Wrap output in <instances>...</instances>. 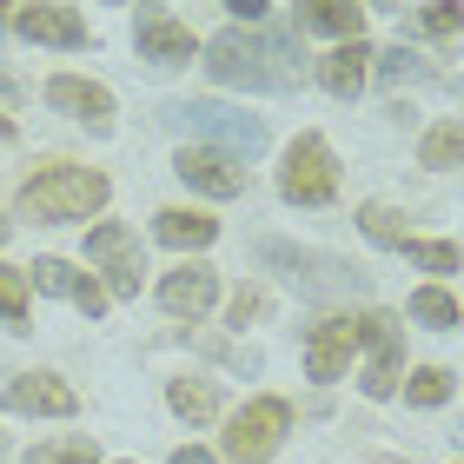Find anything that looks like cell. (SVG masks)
<instances>
[{"mask_svg":"<svg viewBox=\"0 0 464 464\" xmlns=\"http://www.w3.org/2000/svg\"><path fill=\"white\" fill-rule=\"evenodd\" d=\"M20 206H27L34 219H87L107 206V173H93V166H40V173H27V186H20Z\"/></svg>","mask_w":464,"mask_h":464,"instance_id":"6da1fadb","label":"cell"},{"mask_svg":"<svg viewBox=\"0 0 464 464\" xmlns=\"http://www.w3.org/2000/svg\"><path fill=\"white\" fill-rule=\"evenodd\" d=\"M285 47L279 40H252V34H219L213 47H206V73L219 80V87H252V93H279L292 87L285 67H272Z\"/></svg>","mask_w":464,"mask_h":464,"instance_id":"7a4b0ae2","label":"cell"},{"mask_svg":"<svg viewBox=\"0 0 464 464\" xmlns=\"http://www.w3.org/2000/svg\"><path fill=\"white\" fill-rule=\"evenodd\" d=\"M279 193L292 206H325L339 193V166H332V146L319 133H299L285 146V166H279Z\"/></svg>","mask_w":464,"mask_h":464,"instance_id":"3957f363","label":"cell"},{"mask_svg":"<svg viewBox=\"0 0 464 464\" xmlns=\"http://www.w3.org/2000/svg\"><path fill=\"white\" fill-rule=\"evenodd\" d=\"M285 425H292L285 398H252V405L226 425V458H232V464H266L272 451H279Z\"/></svg>","mask_w":464,"mask_h":464,"instance_id":"277c9868","label":"cell"},{"mask_svg":"<svg viewBox=\"0 0 464 464\" xmlns=\"http://www.w3.org/2000/svg\"><path fill=\"white\" fill-rule=\"evenodd\" d=\"M358 339L372 345V372H365V398H392L405 385V325L392 312H365L358 319Z\"/></svg>","mask_w":464,"mask_h":464,"instance_id":"5b68a950","label":"cell"},{"mask_svg":"<svg viewBox=\"0 0 464 464\" xmlns=\"http://www.w3.org/2000/svg\"><path fill=\"white\" fill-rule=\"evenodd\" d=\"M173 173L193 186V193H206V199H239L246 193V160L226 153V146H179Z\"/></svg>","mask_w":464,"mask_h":464,"instance_id":"8992f818","label":"cell"},{"mask_svg":"<svg viewBox=\"0 0 464 464\" xmlns=\"http://www.w3.org/2000/svg\"><path fill=\"white\" fill-rule=\"evenodd\" d=\"M87 259L107 272V285L120 292V299H126V292H140V246H133V232H126L120 219L87 232Z\"/></svg>","mask_w":464,"mask_h":464,"instance_id":"52a82bcc","label":"cell"},{"mask_svg":"<svg viewBox=\"0 0 464 464\" xmlns=\"http://www.w3.org/2000/svg\"><path fill=\"white\" fill-rule=\"evenodd\" d=\"M352 345H358V319L332 312V319H319V325L305 332V372L319 378V385L345 378V365H352Z\"/></svg>","mask_w":464,"mask_h":464,"instance_id":"ba28073f","label":"cell"},{"mask_svg":"<svg viewBox=\"0 0 464 464\" xmlns=\"http://www.w3.org/2000/svg\"><path fill=\"white\" fill-rule=\"evenodd\" d=\"M27 285L53 292V299H73L80 312H87V319H100V312H107V285H100L93 272L67 266V259H34V266H27Z\"/></svg>","mask_w":464,"mask_h":464,"instance_id":"9c48e42d","label":"cell"},{"mask_svg":"<svg viewBox=\"0 0 464 464\" xmlns=\"http://www.w3.org/2000/svg\"><path fill=\"white\" fill-rule=\"evenodd\" d=\"M213 299H219V272L213 266H179V272L160 279V305L173 312V319H206Z\"/></svg>","mask_w":464,"mask_h":464,"instance_id":"30bf717a","label":"cell"},{"mask_svg":"<svg viewBox=\"0 0 464 464\" xmlns=\"http://www.w3.org/2000/svg\"><path fill=\"white\" fill-rule=\"evenodd\" d=\"M7 405L27 411V418H73L80 398H73V385H60L53 372H20L7 385Z\"/></svg>","mask_w":464,"mask_h":464,"instance_id":"8fae6325","label":"cell"},{"mask_svg":"<svg viewBox=\"0 0 464 464\" xmlns=\"http://www.w3.org/2000/svg\"><path fill=\"white\" fill-rule=\"evenodd\" d=\"M140 53L153 67H186L193 60V27H179L166 7H140Z\"/></svg>","mask_w":464,"mask_h":464,"instance_id":"7c38bea8","label":"cell"},{"mask_svg":"<svg viewBox=\"0 0 464 464\" xmlns=\"http://www.w3.org/2000/svg\"><path fill=\"white\" fill-rule=\"evenodd\" d=\"M47 100H53L60 113H73V120L100 126V133L113 126V93L100 87V80H80V73H53V80H47Z\"/></svg>","mask_w":464,"mask_h":464,"instance_id":"4fadbf2b","label":"cell"},{"mask_svg":"<svg viewBox=\"0 0 464 464\" xmlns=\"http://www.w3.org/2000/svg\"><path fill=\"white\" fill-rule=\"evenodd\" d=\"M173 113L193 120V126H206V133H219L226 153H259V146H266V126L259 120H246V113H232V107H213V100H193V107H173Z\"/></svg>","mask_w":464,"mask_h":464,"instance_id":"5bb4252c","label":"cell"},{"mask_svg":"<svg viewBox=\"0 0 464 464\" xmlns=\"http://www.w3.org/2000/svg\"><path fill=\"white\" fill-rule=\"evenodd\" d=\"M14 27L27 40H40V47H87V20L67 14V7H20Z\"/></svg>","mask_w":464,"mask_h":464,"instance_id":"9a60e30c","label":"cell"},{"mask_svg":"<svg viewBox=\"0 0 464 464\" xmlns=\"http://www.w3.org/2000/svg\"><path fill=\"white\" fill-rule=\"evenodd\" d=\"M365 80H372V47H365V40H345V47H332L319 60V87L339 93V100H352Z\"/></svg>","mask_w":464,"mask_h":464,"instance_id":"2e32d148","label":"cell"},{"mask_svg":"<svg viewBox=\"0 0 464 464\" xmlns=\"http://www.w3.org/2000/svg\"><path fill=\"white\" fill-rule=\"evenodd\" d=\"M153 232H160V246H173V252H199V246L219 239V219L213 213H186V206H166Z\"/></svg>","mask_w":464,"mask_h":464,"instance_id":"e0dca14e","label":"cell"},{"mask_svg":"<svg viewBox=\"0 0 464 464\" xmlns=\"http://www.w3.org/2000/svg\"><path fill=\"white\" fill-rule=\"evenodd\" d=\"M299 27L358 40V27H365V7H358V0H299Z\"/></svg>","mask_w":464,"mask_h":464,"instance_id":"ac0fdd59","label":"cell"},{"mask_svg":"<svg viewBox=\"0 0 464 464\" xmlns=\"http://www.w3.org/2000/svg\"><path fill=\"white\" fill-rule=\"evenodd\" d=\"M166 405L179 418H193V425H206V418H219V385L213 378H173V385H166Z\"/></svg>","mask_w":464,"mask_h":464,"instance_id":"d6986e66","label":"cell"},{"mask_svg":"<svg viewBox=\"0 0 464 464\" xmlns=\"http://www.w3.org/2000/svg\"><path fill=\"white\" fill-rule=\"evenodd\" d=\"M411 319H418V325H438V332H451V325L464 319V312H458V299H451L445 285H418V292H411Z\"/></svg>","mask_w":464,"mask_h":464,"instance_id":"ffe728a7","label":"cell"},{"mask_svg":"<svg viewBox=\"0 0 464 464\" xmlns=\"http://www.w3.org/2000/svg\"><path fill=\"white\" fill-rule=\"evenodd\" d=\"M418 160H425V166H438V173H445V166H458V160H464V126H458V120L431 126V133H425V146H418Z\"/></svg>","mask_w":464,"mask_h":464,"instance_id":"44dd1931","label":"cell"},{"mask_svg":"<svg viewBox=\"0 0 464 464\" xmlns=\"http://www.w3.org/2000/svg\"><path fill=\"white\" fill-rule=\"evenodd\" d=\"M398 392H405L411 405H425V411H431V405H445V398H451V372H445V365H418Z\"/></svg>","mask_w":464,"mask_h":464,"instance_id":"7402d4cb","label":"cell"},{"mask_svg":"<svg viewBox=\"0 0 464 464\" xmlns=\"http://www.w3.org/2000/svg\"><path fill=\"white\" fill-rule=\"evenodd\" d=\"M411 266H425V272H458V239H405L398 246Z\"/></svg>","mask_w":464,"mask_h":464,"instance_id":"603a6c76","label":"cell"},{"mask_svg":"<svg viewBox=\"0 0 464 464\" xmlns=\"http://www.w3.org/2000/svg\"><path fill=\"white\" fill-rule=\"evenodd\" d=\"M0 319L14 332H27V272H14V266H0Z\"/></svg>","mask_w":464,"mask_h":464,"instance_id":"cb8c5ba5","label":"cell"},{"mask_svg":"<svg viewBox=\"0 0 464 464\" xmlns=\"http://www.w3.org/2000/svg\"><path fill=\"white\" fill-rule=\"evenodd\" d=\"M27 464H100L93 438H60V445H34Z\"/></svg>","mask_w":464,"mask_h":464,"instance_id":"d4e9b609","label":"cell"},{"mask_svg":"<svg viewBox=\"0 0 464 464\" xmlns=\"http://www.w3.org/2000/svg\"><path fill=\"white\" fill-rule=\"evenodd\" d=\"M358 226H365V239H372V246H392V252L411 239V232L398 226V213H392V206H365V213H358Z\"/></svg>","mask_w":464,"mask_h":464,"instance_id":"484cf974","label":"cell"},{"mask_svg":"<svg viewBox=\"0 0 464 464\" xmlns=\"http://www.w3.org/2000/svg\"><path fill=\"white\" fill-rule=\"evenodd\" d=\"M425 34L431 40H458L464 34V0H431L425 7Z\"/></svg>","mask_w":464,"mask_h":464,"instance_id":"4316f807","label":"cell"},{"mask_svg":"<svg viewBox=\"0 0 464 464\" xmlns=\"http://www.w3.org/2000/svg\"><path fill=\"white\" fill-rule=\"evenodd\" d=\"M372 67L385 73V80H398V73H418V53H405V47H392V53H372Z\"/></svg>","mask_w":464,"mask_h":464,"instance_id":"83f0119b","label":"cell"},{"mask_svg":"<svg viewBox=\"0 0 464 464\" xmlns=\"http://www.w3.org/2000/svg\"><path fill=\"white\" fill-rule=\"evenodd\" d=\"M252 319H266V292H239L232 299V325H252Z\"/></svg>","mask_w":464,"mask_h":464,"instance_id":"f1b7e54d","label":"cell"},{"mask_svg":"<svg viewBox=\"0 0 464 464\" xmlns=\"http://www.w3.org/2000/svg\"><path fill=\"white\" fill-rule=\"evenodd\" d=\"M226 7L239 14V20H259V14H266V0H226Z\"/></svg>","mask_w":464,"mask_h":464,"instance_id":"f546056e","label":"cell"},{"mask_svg":"<svg viewBox=\"0 0 464 464\" xmlns=\"http://www.w3.org/2000/svg\"><path fill=\"white\" fill-rule=\"evenodd\" d=\"M173 464H213V451H199V445H186V451H173Z\"/></svg>","mask_w":464,"mask_h":464,"instance_id":"4dcf8cb0","label":"cell"},{"mask_svg":"<svg viewBox=\"0 0 464 464\" xmlns=\"http://www.w3.org/2000/svg\"><path fill=\"white\" fill-rule=\"evenodd\" d=\"M0 87H14V73H7V67H0Z\"/></svg>","mask_w":464,"mask_h":464,"instance_id":"1f68e13d","label":"cell"},{"mask_svg":"<svg viewBox=\"0 0 464 464\" xmlns=\"http://www.w3.org/2000/svg\"><path fill=\"white\" fill-rule=\"evenodd\" d=\"M0 246H7V219H0Z\"/></svg>","mask_w":464,"mask_h":464,"instance_id":"d6a6232c","label":"cell"},{"mask_svg":"<svg viewBox=\"0 0 464 464\" xmlns=\"http://www.w3.org/2000/svg\"><path fill=\"white\" fill-rule=\"evenodd\" d=\"M0 20H7V0H0Z\"/></svg>","mask_w":464,"mask_h":464,"instance_id":"836d02e7","label":"cell"}]
</instances>
